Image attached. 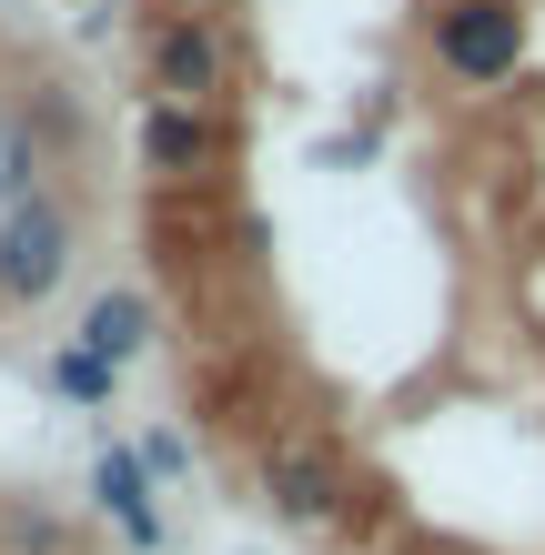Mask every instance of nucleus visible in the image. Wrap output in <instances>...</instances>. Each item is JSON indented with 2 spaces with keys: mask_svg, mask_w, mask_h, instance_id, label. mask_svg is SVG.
<instances>
[{
  "mask_svg": "<svg viewBox=\"0 0 545 555\" xmlns=\"http://www.w3.org/2000/svg\"><path fill=\"white\" fill-rule=\"evenodd\" d=\"M434 61L455 81H516V61H525V11L516 0H444L434 11Z\"/></svg>",
  "mask_w": 545,
  "mask_h": 555,
  "instance_id": "1",
  "label": "nucleus"
},
{
  "mask_svg": "<svg viewBox=\"0 0 545 555\" xmlns=\"http://www.w3.org/2000/svg\"><path fill=\"white\" fill-rule=\"evenodd\" d=\"M61 273H72V212L30 192V203L0 212V293H11V304H41Z\"/></svg>",
  "mask_w": 545,
  "mask_h": 555,
  "instance_id": "2",
  "label": "nucleus"
},
{
  "mask_svg": "<svg viewBox=\"0 0 545 555\" xmlns=\"http://www.w3.org/2000/svg\"><path fill=\"white\" fill-rule=\"evenodd\" d=\"M152 91H163L172 112H212L222 91H233V41L203 21H163L152 30Z\"/></svg>",
  "mask_w": 545,
  "mask_h": 555,
  "instance_id": "3",
  "label": "nucleus"
},
{
  "mask_svg": "<svg viewBox=\"0 0 545 555\" xmlns=\"http://www.w3.org/2000/svg\"><path fill=\"white\" fill-rule=\"evenodd\" d=\"M142 162H152V172H172V182H212V162H222V121H212V112H172V102H152V112H142Z\"/></svg>",
  "mask_w": 545,
  "mask_h": 555,
  "instance_id": "4",
  "label": "nucleus"
},
{
  "mask_svg": "<svg viewBox=\"0 0 545 555\" xmlns=\"http://www.w3.org/2000/svg\"><path fill=\"white\" fill-rule=\"evenodd\" d=\"M263 485H273V505L294 515V526H324V515H343V465H334V454H313V444H273Z\"/></svg>",
  "mask_w": 545,
  "mask_h": 555,
  "instance_id": "5",
  "label": "nucleus"
},
{
  "mask_svg": "<svg viewBox=\"0 0 545 555\" xmlns=\"http://www.w3.org/2000/svg\"><path fill=\"white\" fill-rule=\"evenodd\" d=\"M91 495H102V515H112V526L132 535L142 555L163 545V505H152V475H142V454H132V444H112V454H102V475H91Z\"/></svg>",
  "mask_w": 545,
  "mask_h": 555,
  "instance_id": "6",
  "label": "nucleus"
},
{
  "mask_svg": "<svg viewBox=\"0 0 545 555\" xmlns=\"http://www.w3.org/2000/svg\"><path fill=\"white\" fill-rule=\"evenodd\" d=\"M81 344L102 353V364H132V353L152 344V304H142V293H102L91 323H81Z\"/></svg>",
  "mask_w": 545,
  "mask_h": 555,
  "instance_id": "7",
  "label": "nucleus"
},
{
  "mask_svg": "<svg viewBox=\"0 0 545 555\" xmlns=\"http://www.w3.org/2000/svg\"><path fill=\"white\" fill-rule=\"evenodd\" d=\"M51 384H61L72 404H102V395H112V364H102L91 344H61V353H51Z\"/></svg>",
  "mask_w": 545,
  "mask_h": 555,
  "instance_id": "8",
  "label": "nucleus"
},
{
  "mask_svg": "<svg viewBox=\"0 0 545 555\" xmlns=\"http://www.w3.org/2000/svg\"><path fill=\"white\" fill-rule=\"evenodd\" d=\"M142 454V475H182V435H152V444H132Z\"/></svg>",
  "mask_w": 545,
  "mask_h": 555,
  "instance_id": "9",
  "label": "nucleus"
}]
</instances>
